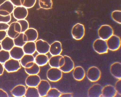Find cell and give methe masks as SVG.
<instances>
[{
	"label": "cell",
	"instance_id": "8d00e7d4",
	"mask_svg": "<svg viewBox=\"0 0 121 97\" xmlns=\"http://www.w3.org/2000/svg\"><path fill=\"white\" fill-rule=\"evenodd\" d=\"M11 18L10 15L7 16H4L0 15V23H8L10 21Z\"/></svg>",
	"mask_w": 121,
	"mask_h": 97
},
{
	"label": "cell",
	"instance_id": "83f0119b",
	"mask_svg": "<svg viewBox=\"0 0 121 97\" xmlns=\"http://www.w3.org/2000/svg\"><path fill=\"white\" fill-rule=\"evenodd\" d=\"M20 60L21 66L24 68L27 63L31 61L35 62V57L33 55L25 54Z\"/></svg>",
	"mask_w": 121,
	"mask_h": 97
},
{
	"label": "cell",
	"instance_id": "9c48e42d",
	"mask_svg": "<svg viewBox=\"0 0 121 97\" xmlns=\"http://www.w3.org/2000/svg\"><path fill=\"white\" fill-rule=\"evenodd\" d=\"M14 8V5L9 0H6L0 5V15L7 16L10 15Z\"/></svg>",
	"mask_w": 121,
	"mask_h": 97
},
{
	"label": "cell",
	"instance_id": "d4e9b609",
	"mask_svg": "<svg viewBox=\"0 0 121 97\" xmlns=\"http://www.w3.org/2000/svg\"><path fill=\"white\" fill-rule=\"evenodd\" d=\"M63 56L60 55L52 56L49 59L48 63L51 67L59 68V62L60 58Z\"/></svg>",
	"mask_w": 121,
	"mask_h": 97
},
{
	"label": "cell",
	"instance_id": "74e56055",
	"mask_svg": "<svg viewBox=\"0 0 121 97\" xmlns=\"http://www.w3.org/2000/svg\"><path fill=\"white\" fill-rule=\"evenodd\" d=\"M121 79H118L114 87L117 93L120 95H121Z\"/></svg>",
	"mask_w": 121,
	"mask_h": 97
},
{
	"label": "cell",
	"instance_id": "3957f363",
	"mask_svg": "<svg viewBox=\"0 0 121 97\" xmlns=\"http://www.w3.org/2000/svg\"><path fill=\"white\" fill-rule=\"evenodd\" d=\"M4 69L8 73L17 72L21 68L19 60L10 58L3 64Z\"/></svg>",
	"mask_w": 121,
	"mask_h": 97
},
{
	"label": "cell",
	"instance_id": "484cf974",
	"mask_svg": "<svg viewBox=\"0 0 121 97\" xmlns=\"http://www.w3.org/2000/svg\"><path fill=\"white\" fill-rule=\"evenodd\" d=\"M24 97H40L36 87H28L26 88Z\"/></svg>",
	"mask_w": 121,
	"mask_h": 97
},
{
	"label": "cell",
	"instance_id": "44dd1931",
	"mask_svg": "<svg viewBox=\"0 0 121 97\" xmlns=\"http://www.w3.org/2000/svg\"><path fill=\"white\" fill-rule=\"evenodd\" d=\"M2 49L9 51L15 46L13 39L7 36L1 42Z\"/></svg>",
	"mask_w": 121,
	"mask_h": 97
},
{
	"label": "cell",
	"instance_id": "603a6c76",
	"mask_svg": "<svg viewBox=\"0 0 121 97\" xmlns=\"http://www.w3.org/2000/svg\"><path fill=\"white\" fill-rule=\"evenodd\" d=\"M24 33L27 36V42H35L38 37V34L37 31L33 28H29Z\"/></svg>",
	"mask_w": 121,
	"mask_h": 97
},
{
	"label": "cell",
	"instance_id": "7402d4cb",
	"mask_svg": "<svg viewBox=\"0 0 121 97\" xmlns=\"http://www.w3.org/2000/svg\"><path fill=\"white\" fill-rule=\"evenodd\" d=\"M25 54L33 55L36 51L35 42H27L22 47Z\"/></svg>",
	"mask_w": 121,
	"mask_h": 97
},
{
	"label": "cell",
	"instance_id": "bcb514c9",
	"mask_svg": "<svg viewBox=\"0 0 121 97\" xmlns=\"http://www.w3.org/2000/svg\"><path fill=\"white\" fill-rule=\"evenodd\" d=\"M35 62L31 61L27 63L25 65L24 68H29L32 67L34 64Z\"/></svg>",
	"mask_w": 121,
	"mask_h": 97
},
{
	"label": "cell",
	"instance_id": "e575fe53",
	"mask_svg": "<svg viewBox=\"0 0 121 97\" xmlns=\"http://www.w3.org/2000/svg\"><path fill=\"white\" fill-rule=\"evenodd\" d=\"M20 24L21 28V33H24L29 28V24L28 21L25 19L17 20V21Z\"/></svg>",
	"mask_w": 121,
	"mask_h": 97
},
{
	"label": "cell",
	"instance_id": "e0dca14e",
	"mask_svg": "<svg viewBox=\"0 0 121 97\" xmlns=\"http://www.w3.org/2000/svg\"><path fill=\"white\" fill-rule=\"evenodd\" d=\"M110 71L111 74L115 78L118 79H121V64L116 62H114L111 65Z\"/></svg>",
	"mask_w": 121,
	"mask_h": 97
},
{
	"label": "cell",
	"instance_id": "5bb4252c",
	"mask_svg": "<svg viewBox=\"0 0 121 97\" xmlns=\"http://www.w3.org/2000/svg\"><path fill=\"white\" fill-rule=\"evenodd\" d=\"M10 58L20 60L25 54L22 47L14 46L9 51Z\"/></svg>",
	"mask_w": 121,
	"mask_h": 97
},
{
	"label": "cell",
	"instance_id": "4dcf8cb0",
	"mask_svg": "<svg viewBox=\"0 0 121 97\" xmlns=\"http://www.w3.org/2000/svg\"><path fill=\"white\" fill-rule=\"evenodd\" d=\"M39 4L41 8L46 9L52 8L53 5L52 0H39Z\"/></svg>",
	"mask_w": 121,
	"mask_h": 97
},
{
	"label": "cell",
	"instance_id": "7dc6e473",
	"mask_svg": "<svg viewBox=\"0 0 121 97\" xmlns=\"http://www.w3.org/2000/svg\"><path fill=\"white\" fill-rule=\"evenodd\" d=\"M4 69L3 64L0 63V76L3 74Z\"/></svg>",
	"mask_w": 121,
	"mask_h": 97
},
{
	"label": "cell",
	"instance_id": "f35d334b",
	"mask_svg": "<svg viewBox=\"0 0 121 97\" xmlns=\"http://www.w3.org/2000/svg\"><path fill=\"white\" fill-rule=\"evenodd\" d=\"M14 28L15 32L19 33H21V25L20 23L17 21L15 22Z\"/></svg>",
	"mask_w": 121,
	"mask_h": 97
},
{
	"label": "cell",
	"instance_id": "9a60e30c",
	"mask_svg": "<svg viewBox=\"0 0 121 97\" xmlns=\"http://www.w3.org/2000/svg\"><path fill=\"white\" fill-rule=\"evenodd\" d=\"M41 80L38 74L29 75L25 79V83L28 87H37Z\"/></svg>",
	"mask_w": 121,
	"mask_h": 97
},
{
	"label": "cell",
	"instance_id": "7bdbcfd3",
	"mask_svg": "<svg viewBox=\"0 0 121 97\" xmlns=\"http://www.w3.org/2000/svg\"><path fill=\"white\" fill-rule=\"evenodd\" d=\"M9 95L7 93L2 89L0 88V97H8Z\"/></svg>",
	"mask_w": 121,
	"mask_h": 97
},
{
	"label": "cell",
	"instance_id": "8fae6325",
	"mask_svg": "<svg viewBox=\"0 0 121 97\" xmlns=\"http://www.w3.org/2000/svg\"><path fill=\"white\" fill-rule=\"evenodd\" d=\"M40 97H45L51 88L49 82L47 80H41L37 87Z\"/></svg>",
	"mask_w": 121,
	"mask_h": 97
},
{
	"label": "cell",
	"instance_id": "4316f807",
	"mask_svg": "<svg viewBox=\"0 0 121 97\" xmlns=\"http://www.w3.org/2000/svg\"><path fill=\"white\" fill-rule=\"evenodd\" d=\"M25 71L29 75L38 74L40 71V67L35 63L34 65L29 68H24Z\"/></svg>",
	"mask_w": 121,
	"mask_h": 97
},
{
	"label": "cell",
	"instance_id": "f546056e",
	"mask_svg": "<svg viewBox=\"0 0 121 97\" xmlns=\"http://www.w3.org/2000/svg\"><path fill=\"white\" fill-rule=\"evenodd\" d=\"M23 33H21L16 38L13 39L15 46L22 47L25 43L24 39Z\"/></svg>",
	"mask_w": 121,
	"mask_h": 97
},
{
	"label": "cell",
	"instance_id": "c3c4849f",
	"mask_svg": "<svg viewBox=\"0 0 121 97\" xmlns=\"http://www.w3.org/2000/svg\"><path fill=\"white\" fill-rule=\"evenodd\" d=\"M2 49L1 45V43H0V50H2Z\"/></svg>",
	"mask_w": 121,
	"mask_h": 97
},
{
	"label": "cell",
	"instance_id": "d590c367",
	"mask_svg": "<svg viewBox=\"0 0 121 97\" xmlns=\"http://www.w3.org/2000/svg\"><path fill=\"white\" fill-rule=\"evenodd\" d=\"M36 1V0H25L22 6L27 9L31 8L34 6Z\"/></svg>",
	"mask_w": 121,
	"mask_h": 97
},
{
	"label": "cell",
	"instance_id": "1f68e13d",
	"mask_svg": "<svg viewBox=\"0 0 121 97\" xmlns=\"http://www.w3.org/2000/svg\"><path fill=\"white\" fill-rule=\"evenodd\" d=\"M10 58L9 51L2 49L0 51V63L3 64Z\"/></svg>",
	"mask_w": 121,
	"mask_h": 97
},
{
	"label": "cell",
	"instance_id": "b9f144b4",
	"mask_svg": "<svg viewBox=\"0 0 121 97\" xmlns=\"http://www.w3.org/2000/svg\"><path fill=\"white\" fill-rule=\"evenodd\" d=\"M7 35L6 31H0V42L2 41Z\"/></svg>",
	"mask_w": 121,
	"mask_h": 97
},
{
	"label": "cell",
	"instance_id": "30bf717a",
	"mask_svg": "<svg viewBox=\"0 0 121 97\" xmlns=\"http://www.w3.org/2000/svg\"><path fill=\"white\" fill-rule=\"evenodd\" d=\"M13 13L14 18L18 20L25 19L28 15V11L27 8L22 6L14 8Z\"/></svg>",
	"mask_w": 121,
	"mask_h": 97
},
{
	"label": "cell",
	"instance_id": "836d02e7",
	"mask_svg": "<svg viewBox=\"0 0 121 97\" xmlns=\"http://www.w3.org/2000/svg\"><path fill=\"white\" fill-rule=\"evenodd\" d=\"M111 15L112 18L114 21L119 24H121V11L120 10H116L113 11Z\"/></svg>",
	"mask_w": 121,
	"mask_h": 97
},
{
	"label": "cell",
	"instance_id": "6da1fadb",
	"mask_svg": "<svg viewBox=\"0 0 121 97\" xmlns=\"http://www.w3.org/2000/svg\"><path fill=\"white\" fill-rule=\"evenodd\" d=\"M93 47L95 51L99 54L107 53L109 50L106 41L100 38L94 41L93 44Z\"/></svg>",
	"mask_w": 121,
	"mask_h": 97
},
{
	"label": "cell",
	"instance_id": "2e32d148",
	"mask_svg": "<svg viewBox=\"0 0 121 97\" xmlns=\"http://www.w3.org/2000/svg\"><path fill=\"white\" fill-rule=\"evenodd\" d=\"M62 51V45L59 41H55L50 45L49 52L52 56L60 55Z\"/></svg>",
	"mask_w": 121,
	"mask_h": 97
},
{
	"label": "cell",
	"instance_id": "ffe728a7",
	"mask_svg": "<svg viewBox=\"0 0 121 97\" xmlns=\"http://www.w3.org/2000/svg\"><path fill=\"white\" fill-rule=\"evenodd\" d=\"M26 88L24 85L19 84L15 86L12 89L11 92L12 95L16 97H21L24 96Z\"/></svg>",
	"mask_w": 121,
	"mask_h": 97
},
{
	"label": "cell",
	"instance_id": "7c38bea8",
	"mask_svg": "<svg viewBox=\"0 0 121 97\" xmlns=\"http://www.w3.org/2000/svg\"><path fill=\"white\" fill-rule=\"evenodd\" d=\"M63 56L65 59V63L59 69L62 72L69 73L73 70L74 68V63L70 56L66 55Z\"/></svg>",
	"mask_w": 121,
	"mask_h": 97
},
{
	"label": "cell",
	"instance_id": "ee69618b",
	"mask_svg": "<svg viewBox=\"0 0 121 97\" xmlns=\"http://www.w3.org/2000/svg\"><path fill=\"white\" fill-rule=\"evenodd\" d=\"M65 63V59L63 56L60 59L59 62V68L63 65Z\"/></svg>",
	"mask_w": 121,
	"mask_h": 97
},
{
	"label": "cell",
	"instance_id": "ac0fdd59",
	"mask_svg": "<svg viewBox=\"0 0 121 97\" xmlns=\"http://www.w3.org/2000/svg\"><path fill=\"white\" fill-rule=\"evenodd\" d=\"M73 75L76 80L81 81L84 79L86 75V73L83 68L81 66L74 67L73 69Z\"/></svg>",
	"mask_w": 121,
	"mask_h": 97
},
{
	"label": "cell",
	"instance_id": "4fadbf2b",
	"mask_svg": "<svg viewBox=\"0 0 121 97\" xmlns=\"http://www.w3.org/2000/svg\"><path fill=\"white\" fill-rule=\"evenodd\" d=\"M103 87L98 83L95 84L90 87L88 91L89 97H101Z\"/></svg>",
	"mask_w": 121,
	"mask_h": 97
},
{
	"label": "cell",
	"instance_id": "d6986e66",
	"mask_svg": "<svg viewBox=\"0 0 121 97\" xmlns=\"http://www.w3.org/2000/svg\"><path fill=\"white\" fill-rule=\"evenodd\" d=\"M117 93L114 86L111 85H107L103 87L101 97H114Z\"/></svg>",
	"mask_w": 121,
	"mask_h": 97
},
{
	"label": "cell",
	"instance_id": "d6a6232c",
	"mask_svg": "<svg viewBox=\"0 0 121 97\" xmlns=\"http://www.w3.org/2000/svg\"><path fill=\"white\" fill-rule=\"evenodd\" d=\"M62 94L61 92L55 88H51L48 91L45 97H59Z\"/></svg>",
	"mask_w": 121,
	"mask_h": 97
},
{
	"label": "cell",
	"instance_id": "ba28073f",
	"mask_svg": "<svg viewBox=\"0 0 121 97\" xmlns=\"http://www.w3.org/2000/svg\"><path fill=\"white\" fill-rule=\"evenodd\" d=\"M36 51L39 54H46L49 52L50 45L47 41L42 39L35 42Z\"/></svg>",
	"mask_w": 121,
	"mask_h": 97
},
{
	"label": "cell",
	"instance_id": "5b68a950",
	"mask_svg": "<svg viewBox=\"0 0 121 97\" xmlns=\"http://www.w3.org/2000/svg\"><path fill=\"white\" fill-rule=\"evenodd\" d=\"M85 29L83 25L77 23L74 25L72 28L71 33L73 38L77 40L82 39L84 37Z\"/></svg>",
	"mask_w": 121,
	"mask_h": 97
},
{
	"label": "cell",
	"instance_id": "60d3db41",
	"mask_svg": "<svg viewBox=\"0 0 121 97\" xmlns=\"http://www.w3.org/2000/svg\"><path fill=\"white\" fill-rule=\"evenodd\" d=\"M16 7L22 6L21 0H9Z\"/></svg>",
	"mask_w": 121,
	"mask_h": 97
},
{
	"label": "cell",
	"instance_id": "f1b7e54d",
	"mask_svg": "<svg viewBox=\"0 0 121 97\" xmlns=\"http://www.w3.org/2000/svg\"><path fill=\"white\" fill-rule=\"evenodd\" d=\"M15 22H13L11 23L9 25L7 32L8 36L13 39L17 37L20 34L16 32L15 30L14 25Z\"/></svg>",
	"mask_w": 121,
	"mask_h": 97
},
{
	"label": "cell",
	"instance_id": "277c9868",
	"mask_svg": "<svg viewBox=\"0 0 121 97\" xmlns=\"http://www.w3.org/2000/svg\"><path fill=\"white\" fill-rule=\"evenodd\" d=\"M114 33L112 28L110 25L104 24L101 26L98 31L99 38L106 41Z\"/></svg>",
	"mask_w": 121,
	"mask_h": 97
},
{
	"label": "cell",
	"instance_id": "cb8c5ba5",
	"mask_svg": "<svg viewBox=\"0 0 121 97\" xmlns=\"http://www.w3.org/2000/svg\"><path fill=\"white\" fill-rule=\"evenodd\" d=\"M49 59L46 54H39L35 57V62L40 67L43 66L48 63Z\"/></svg>",
	"mask_w": 121,
	"mask_h": 97
},
{
	"label": "cell",
	"instance_id": "7a4b0ae2",
	"mask_svg": "<svg viewBox=\"0 0 121 97\" xmlns=\"http://www.w3.org/2000/svg\"><path fill=\"white\" fill-rule=\"evenodd\" d=\"M46 77L50 81L56 82L60 80L62 77V72L59 68L51 67L46 72Z\"/></svg>",
	"mask_w": 121,
	"mask_h": 97
},
{
	"label": "cell",
	"instance_id": "52a82bcc",
	"mask_svg": "<svg viewBox=\"0 0 121 97\" xmlns=\"http://www.w3.org/2000/svg\"><path fill=\"white\" fill-rule=\"evenodd\" d=\"M108 50L115 51L118 50L121 45L120 38L118 36L113 34L106 41Z\"/></svg>",
	"mask_w": 121,
	"mask_h": 97
},
{
	"label": "cell",
	"instance_id": "8992f818",
	"mask_svg": "<svg viewBox=\"0 0 121 97\" xmlns=\"http://www.w3.org/2000/svg\"><path fill=\"white\" fill-rule=\"evenodd\" d=\"M86 75L87 78L90 82H94L100 79L101 76V72L98 67L93 66L89 68Z\"/></svg>",
	"mask_w": 121,
	"mask_h": 97
},
{
	"label": "cell",
	"instance_id": "ab89813d",
	"mask_svg": "<svg viewBox=\"0 0 121 97\" xmlns=\"http://www.w3.org/2000/svg\"><path fill=\"white\" fill-rule=\"evenodd\" d=\"M9 25L7 23H0V31H6L8 30Z\"/></svg>",
	"mask_w": 121,
	"mask_h": 97
},
{
	"label": "cell",
	"instance_id": "f6af8a7d",
	"mask_svg": "<svg viewBox=\"0 0 121 97\" xmlns=\"http://www.w3.org/2000/svg\"><path fill=\"white\" fill-rule=\"evenodd\" d=\"M73 96V94L72 93L69 92L63 93L61 94L60 97H72Z\"/></svg>",
	"mask_w": 121,
	"mask_h": 97
}]
</instances>
